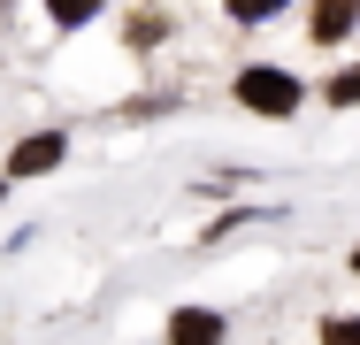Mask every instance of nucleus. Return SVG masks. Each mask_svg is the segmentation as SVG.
I'll return each mask as SVG.
<instances>
[{"label": "nucleus", "instance_id": "obj_1", "mask_svg": "<svg viewBox=\"0 0 360 345\" xmlns=\"http://www.w3.org/2000/svg\"><path fill=\"white\" fill-rule=\"evenodd\" d=\"M238 108H253V115H269V123H291L299 108H307V84L276 62H245L238 69Z\"/></svg>", "mask_w": 360, "mask_h": 345}, {"label": "nucleus", "instance_id": "obj_2", "mask_svg": "<svg viewBox=\"0 0 360 345\" xmlns=\"http://www.w3.org/2000/svg\"><path fill=\"white\" fill-rule=\"evenodd\" d=\"M62 153H70V138H62V131L15 138V153H8V184H31V177H46V169H62Z\"/></svg>", "mask_w": 360, "mask_h": 345}, {"label": "nucleus", "instance_id": "obj_3", "mask_svg": "<svg viewBox=\"0 0 360 345\" xmlns=\"http://www.w3.org/2000/svg\"><path fill=\"white\" fill-rule=\"evenodd\" d=\"M169 345H222V315L215 307H176L169 315Z\"/></svg>", "mask_w": 360, "mask_h": 345}, {"label": "nucleus", "instance_id": "obj_4", "mask_svg": "<svg viewBox=\"0 0 360 345\" xmlns=\"http://www.w3.org/2000/svg\"><path fill=\"white\" fill-rule=\"evenodd\" d=\"M353 23H360V0H314V15H307L314 46H338V39H345Z\"/></svg>", "mask_w": 360, "mask_h": 345}, {"label": "nucleus", "instance_id": "obj_5", "mask_svg": "<svg viewBox=\"0 0 360 345\" xmlns=\"http://www.w3.org/2000/svg\"><path fill=\"white\" fill-rule=\"evenodd\" d=\"M46 15H54L62 31H77V23H92V15H100V0H46Z\"/></svg>", "mask_w": 360, "mask_h": 345}, {"label": "nucleus", "instance_id": "obj_6", "mask_svg": "<svg viewBox=\"0 0 360 345\" xmlns=\"http://www.w3.org/2000/svg\"><path fill=\"white\" fill-rule=\"evenodd\" d=\"M238 23H269V15H284V0H222Z\"/></svg>", "mask_w": 360, "mask_h": 345}, {"label": "nucleus", "instance_id": "obj_7", "mask_svg": "<svg viewBox=\"0 0 360 345\" xmlns=\"http://www.w3.org/2000/svg\"><path fill=\"white\" fill-rule=\"evenodd\" d=\"M322 345H360V315H330L322 322Z\"/></svg>", "mask_w": 360, "mask_h": 345}, {"label": "nucleus", "instance_id": "obj_8", "mask_svg": "<svg viewBox=\"0 0 360 345\" xmlns=\"http://www.w3.org/2000/svg\"><path fill=\"white\" fill-rule=\"evenodd\" d=\"M330 100H338V108H360V69H338V77H330Z\"/></svg>", "mask_w": 360, "mask_h": 345}, {"label": "nucleus", "instance_id": "obj_9", "mask_svg": "<svg viewBox=\"0 0 360 345\" xmlns=\"http://www.w3.org/2000/svg\"><path fill=\"white\" fill-rule=\"evenodd\" d=\"M353 269H360V246H353Z\"/></svg>", "mask_w": 360, "mask_h": 345}]
</instances>
